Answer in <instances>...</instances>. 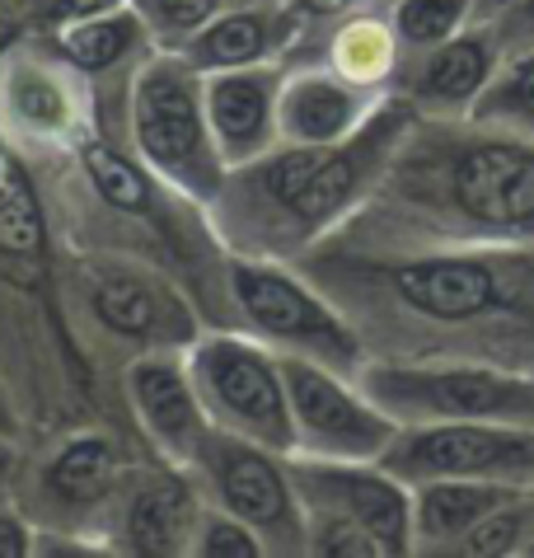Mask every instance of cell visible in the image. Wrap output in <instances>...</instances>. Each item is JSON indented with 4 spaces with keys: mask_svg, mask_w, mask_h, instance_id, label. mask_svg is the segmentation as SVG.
I'll return each instance as SVG.
<instances>
[{
    "mask_svg": "<svg viewBox=\"0 0 534 558\" xmlns=\"http://www.w3.org/2000/svg\"><path fill=\"white\" fill-rule=\"evenodd\" d=\"M436 203L483 244H534V136L493 128L450 136L432 155Z\"/></svg>",
    "mask_w": 534,
    "mask_h": 558,
    "instance_id": "obj_1",
    "label": "cell"
},
{
    "mask_svg": "<svg viewBox=\"0 0 534 558\" xmlns=\"http://www.w3.org/2000/svg\"><path fill=\"white\" fill-rule=\"evenodd\" d=\"M371 395L380 404L417 413L427 423H534V376L501 362H460V366H395L375 371Z\"/></svg>",
    "mask_w": 534,
    "mask_h": 558,
    "instance_id": "obj_2",
    "label": "cell"
},
{
    "mask_svg": "<svg viewBox=\"0 0 534 558\" xmlns=\"http://www.w3.org/2000/svg\"><path fill=\"white\" fill-rule=\"evenodd\" d=\"M385 470L395 478H497L534 488V423H427L385 446Z\"/></svg>",
    "mask_w": 534,
    "mask_h": 558,
    "instance_id": "obj_3",
    "label": "cell"
},
{
    "mask_svg": "<svg viewBox=\"0 0 534 558\" xmlns=\"http://www.w3.org/2000/svg\"><path fill=\"white\" fill-rule=\"evenodd\" d=\"M287 385H291L295 417H301V423L319 441L333 446V451L375 456V451H385V446L395 441V427H389L375 409L361 404V399H352L338 380H328L324 371L291 366L287 371Z\"/></svg>",
    "mask_w": 534,
    "mask_h": 558,
    "instance_id": "obj_4",
    "label": "cell"
},
{
    "mask_svg": "<svg viewBox=\"0 0 534 558\" xmlns=\"http://www.w3.org/2000/svg\"><path fill=\"white\" fill-rule=\"evenodd\" d=\"M515 493L525 488L497 484V478H427L413 502V535L422 545L454 549L488 511L511 502Z\"/></svg>",
    "mask_w": 534,
    "mask_h": 558,
    "instance_id": "obj_5",
    "label": "cell"
},
{
    "mask_svg": "<svg viewBox=\"0 0 534 558\" xmlns=\"http://www.w3.org/2000/svg\"><path fill=\"white\" fill-rule=\"evenodd\" d=\"M234 287H240L244 310L263 324V329L287 333V338H305V343H319L328 352H348L352 348V338L338 329V319L324 315V310L314 305L301 287H291L287 277L244 268L240 277H234Z\"/></svg>",
    "mask_w": 534,
    "mask_h": 558,
    "instance_id": "obj_6",
    "label": "cell"
},
{
    "mask_svg": "<svg viewBox=\"0 0 534 558\" xmlns=\"http://www.w3.org/2000/svg\"><path fill=\"white\" fill-rule=\"evenodd\" d=\"M319 488L328 498H338L348 521L366 525V531L385 545V554H403L413 545V507H408V493L395 484V478L338 470V474H324Z\"/></svg>",
    "mask_w": 534,
    "mask_h": 558,
    "instance_id": "obj_7",
    "label": "cell"
},
{
    "mask_svg": "<svg viewBox=\"0 0 534 558\" xmlns=\"http://www.w3.org/2000/svg\"><path fill=\"white\" fill-rule=\"evenodd\" d=\"M497 66H501V48L488 24L474 28V34H450L446 43L432 48L417 95L432 104H478V95L493 85Z\"/></svg>",
    "mask_w": 534,
    "mask_h": 558,
    "instance_id": "obj_8",
    "label": "cell"
},
{
    "mask_svg": "<svg viewBox=\"0 0 534 558\" xmlns=\"http://www.w3.org/2000/svg\"><path fill=\"white\" fill-rule=\"evenodd\" d=\"M207 371H211V385L221 390V399L244 417V423L267 427V432H287V404H281L277 376L258 362L254 352L216 348L207 356Z\"/></svg>",
    "mask_w": 534,
    "mask_h": 558,
    "instance_id": "obj_9",
    "label": "cell"
},
{
    "mask_svg": "<svg viewBox=\"0 0 534 558\" xmlns=\"http://www.w3.org/2000/svg\"><path fill=\"white\" fill-rule=\"evenodd\" d=\"M141 142L160 160H183L197 146V118L179 81H150L141 89Z\"/></svg>",
    "mask_w": 534,
    "mask_h": 558,
    "instance_id": "obj_10",
    "label": "cell"
},
{
    "mask_svg": "<svg viewBox=\"0 0 534 558\" xmlns=\"http://www.w3.org/2000/svg\"><path fill=\"white\" fill-rule=\"evenodd\" d=\"M474 122H493V128L534 136V52L501 61L493 85L474 104Z\"/></svg>",
    "mask_w": 534,
    "mask_h": 558,
    "instance_id": "obj_11",
    "label": "cell"
},
{
    "mask_svg": "<svg viewBox=\"0 0 534 558\" xmlns=\"http://www.w3.org/2000/svg\"><path fill=\"white\" fill-rule=\"evenodd\" d=\"M352 113H356L352 95L338 89L333 81H305V85H295L287 99V122L305 142H333V136L348 132Z\"/></svg>",
    "mask_w": 534,
    "mask_h": 558,
    "instance_id": "obj_12",
    "label": "cell"
},
{
    "mask_svg": "<svg viewBox=\"0 0 534 558\" xmlns=\"http://www.w3.org/2000/svg\"><path fill=\"white\" fill-rule=\"evenodd\" d=\"M226 498L240 517L258 525H277L287 517V488H281L277 470L258 456H234L226 464Z\"/></svg>",
    "mask_w": 534,
    "mask_h": 558,
    "instance_id": "obj_13",
    "label": "cell"
},
{
    "mask_svg": "<svg viewBox=\"0 0 534 558\" xmlns=\"http://www.w3.org/2000/svg\"><path fill=\"white\" fill-rule=\"evenodd\" d=\"M454 549L474 554V558H488V554H530L534 549V488L515 493L511 502H501L497 511H488V517H483Z\"/></svg>",
    "mask_w": 534,
    "mask_h": 558,
    "instance_id": "obj_14",
    "label": "cell"
},
{
    "mask_svg": "<svg viewBox=\"0 0 534 558\" xmlns=\"http://www.w3.org/2000/svg\"><path fill=\"white\" fill-rule=\"evenodd\" d=\"M183 535V493L179 488H150L132 507V539L146 554H174Z\"/></svg>",
    "mask_w": 534,
    "mask_h": 558,
    "instance_id": "obj_15",
    "label": "cell"
},
{
    "mask_svg": "<svg viewBox=\"0 0 534 558\" xmlns=\"http://www.w3.org/2000/svg\"><path fill=\"white\" fill-rule=\"evenodd\" d=\"M356 179H361V155L356 150H328L324 165H319V174L310 179V189L301 193V203H295L291 211L305 216V221H319V216L338 211L342 203H348L352 189H356Z\"/></svg>",
    "mask_w": 534,
    "mask_h": 558,
    "instance_id": "obj_16",
    "label": "cell"
},
{
    "mask_svg": "<svg viewBox=\"0 0 534 558\" xmlns=\"http://www.w3.org/2000/svg\"><path fill=\"white\" fill-rule=\"evenodd\" d=\"M108 478H113V456H108L104 441L71 446V451L52 464V488L61 493V498H71V502L99 498V493L108 488Z\"/></svg>",
    "mask_w": 534,
    "mask_h": 558,
    "instance_id": "obj_17",
    "label": "cell"
},
{
    "mask_svg": "<svg viewBox=\"0 0 534 558\" xmlns=\"http://www.w3.org/2000/svg\"><path fill=\"white\" fill-rule=\"evenodd\" d=\"M474 14V0H403L399 5V38L413 48H436L450 34H460V24Z\"/></svg>",
    "mask_w": 534,
    "mask_h": 558,
    "instance_id": "obj_18",
    "label": "cell"
},
{
    "mask_svg": "<svg viewBox=\"0 0 534 558\" xmlns=\"http://www.w3.org/2000/svg\"><path fill=\"white\" fill-rule=\"evenodd\" d=\"M136 395H141V409L150 413V423L169 432V437H183L193 427V404H187V390L174 371H160V366H141L136 371Z\"/></svg>",
    "mask_w": 534,
    "mask_h": 558,
    "instance_id": "obj_19",
    "label": "cell"
},
{
    "mask_svg": "<svg viewBox=\"0 0 534 558\" xmlns=\"http://www.w3.org/2000/svg\"><path fill=\"white\" fill-rule=\"evenodd\" d=\"M211 113H216V128H221L230 142H244V136H254L263 128L267 95L254 81H221L211 89Z\"/></svg>",
    "mask_w": 534,
    "mask_h": 558,
    "instance_id": "obj_20",
    "label": "cell"
},
{
    "mask_svg": "<svg viewBox=\"0 0 534 558\" xmlns=\"http://www.w3.org/2000/svg\"><path fill=\"white\" fill-rule=\"evenodd\" d=\"M89 174H94V183H99V193L108 197V203H118V207H141L146 203V183H141V174L122 160V155L94 146L89 150Z\"/></svg>",
    "mask_w": 534,
    "mask_h": 558,
    "instance_id": "obj_21",
    "label": "cell"
},
{
    "mask_svg": "<svg viewBox=\"0 0 534 558\" xmlns=\"http://www.w3.org/2000/svg\"><path fill=\"white\" fill-rule=\"evenodd\" d=\"M38 244H43L38 211H34V203L24 197L20 183H14V189L0 197V250H10V254H34Z\"/></svg>",
    "mask_w": 534,
    "mask_h": 558,
    "instance_id": "obj_22",
    "label": "cell"
},
{
    "mask_svg": "<svg viewBox=\"0 0 534 558\" xmlns=\"http://www.w3.org/2000/svg\"><path fill=\"white\" fill-rule=\"evenodd\" d=\"M99 315L122 333H146L150 324V296L136 282H104L99 287Z\"/></svg>",
    "mask_w": 534,
    "mask_h": 558,
    "instance_id": "obj_23",
    "label": "cell"
},
{
    "mask_svg": "<svg viewBox=\"0 0 534 558\" xmlns=\"http://www.w3.org/2000/svg\"><path fill=\"white\" fill-rule=\"evenodd\" d=\"M324 155L328 150H291V155H281V160L267 165V193L281 197L287 207L301 203V193L310 189V179L319 174V165H324Z\"/></svg>",
    "mask_w": 534,
    "mask_h": 558,
    "instance_id": "obj_24",
    "label": "cell"
},
{
    "mask_svg": "<svg viewBox=\"0 0 534 558\" xmlns=\"http://www.w3.org/2000/svg\"><path fill=\"white\" fill-rule=\"evenodd\" d=\"M128 38H132V28L113 20V24H89L81 28V34H71L66 38V52L81 61V66H108L122 48H128Z\"/></svg>",
    "mask_w": 534,
    "mask_h": 558,
    "instance_id": "obj_25",
    "label": "cell"
},
{
    "mask_svg": "<svg viewBox=\"0 0 534 558\" xmlns=\"http://www.w3.org/2000/svg\"><path fill=\"white\" fill-rule=\"evenodd\" d=\"M258 48H263V24L248 20V14H234V20L216 24L207 34V57L216 61H248L258 57Z\"/></svg>",
    "mask_w": 534,
    "mask_h": 558,
    "instance_id": "obj_26",
    "label": "cell"
},
{
    "mask_svg": "<svg viewBox=\"0 0 534 558\" xmlns=\"http://www.w3.org/2000/svg\"><path fill=\"white\" fill-rule=\"evenodd\" d=\"M488 28L501 48V61L534 52V0H511V5H501L488 20Z\"/></svg>",
    "mask_w": 534,
    "mask_h": 558,
    "instance_id": "obj_27",
    "label": "cell"
},
{
    "mask_svg": "<svg viewBox=\"0 0 534 558\" xmlns=\"http://www.w3.org/2000/svg\"><path fill=\"white\" fill-rule=\"evenodd\" d=\"M319 549H324V554H352V558L385 554L380 539H375L366 525L348 521V517H338V521H328V525H324V531H319Z\"/></svg>",
    "mask_w": 534,
    "mask_h": 558,
    "instance_id": "obj_28",
    "label": "cell"
},
{
    "mask_svg": "<svg viewBox=\"0 0 534 558\" xmlns=\"http://www.w3.org/2000/svg\"><path fill=\"white\" fill-rule=\"evenodd\" d=\"M207 554L248 558V554H254V539H248L244 531H234V525H211V535H207Z\"/></svg>",
    "mask_w": 534,
    "mask_h": 558,
    "instance_id": "obj_29",
    "label": "cell"
},
{
    "mask_svg": "<svg viewBox=\"0 0 534 558\" xmlns=\"http://www.w3.org/2000/svg\"><path fill=\"white\" fill-rule=\"evenodd\" d=\"M155 5H160L165 20L179 24V28H193L211 14V0H155Z\"/></svg>",
    "mask_w": 534,
    "mask_h": 558,
    "instance_id": "obj_30",
    "label": "cell"
},
{
    "mask_svg": "<svg viewBox=\"0 0 534 558\" xmlns=\"http://www.w3.org/2000/svg\"><path fill=\"white\" fill-rule=\"evenodd\" d=\"M14 554H24V535L10 521H0V558H14Z\"/></svg>",
    "mask_w": 534,
    "mask_h": 558,
    "instance_id": "obj_31",
    "label": "cell"
},
{
    "mask_svg": "<svg viewBox=\"0 0 534 558\" xmlns=\"http://www.w3.org/2000/svg\"><path fill=\"white\" fill-rule=\"evenodd\" d=\"M305 10H314V14H338V10H348V5H356V0H301Z\"/></svg>",
    "mask_w": 534,
    "mask_h": 558,
    "instance_id": "obj_32",
    "label": "cell"
},
{
    "mask_svg": "<svg viewBox=\"0 0 534 558\" xmlns=\"http://www.w3.org/2000/svg\"><path fill=\"white\" fill-rule=\"evenodd\" d=\"M501 5H511V0H474V20H478V24H488Z\"/></svg>",
    "mask_w": 534,
    "mask_h": 558,
    "instance_id": "obj_33",
    "label": "cell"
},
{
    "mask_svg": "<svg viewBox=\"0 0 534 558\" xmlns=\"http://www.w3.org/2000/svg\"><path fill=\"white\" fill-rule=\"evenodd\" d=\"M66 5H71L75 14H89V10H104L108 0H66Z\"/></svg>",
    "mask_w": 534,
    "mask_h": 558,
    "instance_id": "obj_34",
    "label": "cell"
},
{
    "mask_svg": "<svg viewBox=\"0 0 534 558\" xmlns=\"http://www.w3.org/2000/svg\"><path fill=\"white\" fill-rule=\"evenodd\" d=\"M0 478H5V456H0Z\"/></svg>",
    "mask_w": 534,
    "mask_h": 558,
    "instance_id": "obj_35",
    "label": "cell"
},
{
    "mask_svg": "<svg viewBox=\"0 0 534 558\" xmlns=\"http://www.w3.org/2000/svg\"><path fill=\"white\" fill-rule=\"evenodd\" d=\"M530 554H534V549H530Z\"/></svg>",
    "mask_w": 534,
    "mask_h": 558,
    "instance_id": "obj_36",
    "label": "cell"
}]
</instances>
